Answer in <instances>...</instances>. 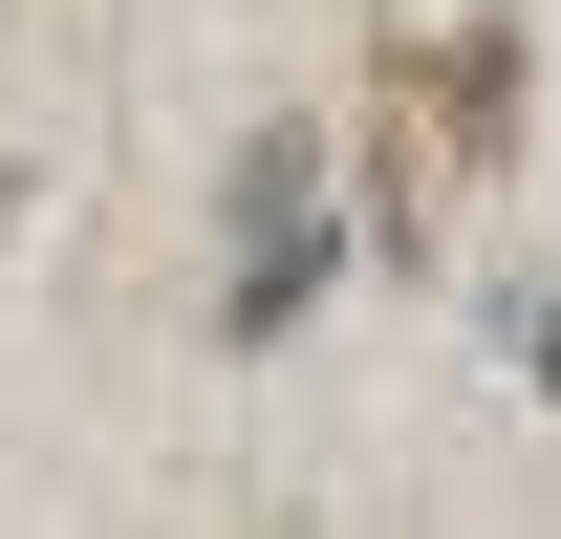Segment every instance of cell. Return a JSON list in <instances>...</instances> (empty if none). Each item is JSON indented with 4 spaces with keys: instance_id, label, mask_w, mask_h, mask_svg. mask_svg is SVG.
I'll return each mask as SVG.
<instances>
[{
    "instance_id": "1",
    "label": "cell",
    "mask_w": 561,
    "mask_h": 539,
    "mask_svg": "<svg viewBox=\"0 0 561 539\" xmlns=\"http://www.w3.org/2000/svg\"><path fill=\"white\" fill-rule=\"evenodd\" d=\"M302 302H324V151H302V130H260V151H238V302H216V324H238V345H280Z\"/></svg>"
},
{
    "instance_id": "2",
    "label": "cell",
    "mask_w": 561,
    "mask_h": 539,
    "mask_svg": "<svg viewBox=\"0 0 561 539\" xmlns=\"http://www.w3.org/2000/svg\"><path fill=\"white\" fill-rule=\"evenodd\" d=\"M432 108H454V151H518V22L432 44Z\"/></svg>"
}]
</instances>
